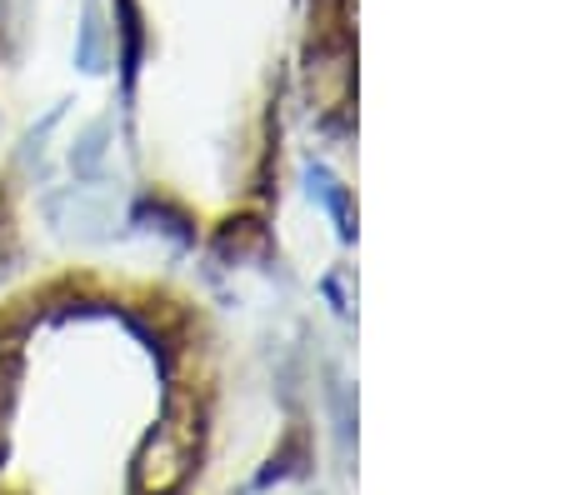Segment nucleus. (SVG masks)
<instances>
[{"label": "nucleus", "mask_w": 565, "mask_h": 495, "mask_svg": "<svg viewBox=\"0 0 565 495\" xmlns=\"http://www.w3.org/2000/svg\"><path fill=\"white\" fill-rule=\"evenodd\" d=\"M195 461H201V410H195V400L175 396L166 406V420L146 435V445L136 455V491L175 495L191 481Z\"/></svg>", "instance_id": "obj_1"}, {"label": "nucleus", "mask_w": 565, "mask_h": 495, "mask_svg": "<svg viewBox=\"0 0 565 495\" xmlns=\"http://www.w3.org/2000/svg\"><path fill=\"white\" fill-rule=\"evenodd\" d=\"M15 380H21V366H15V345L0 341V431H6V416L15 406Z\"/></svg>", "instance_id": "obj_2"}, {"label": "nucleus", "mask_w": 565, "mask_h": 495, "mask_svg": "<svg viewBox=\"0 0 565 495\" xmlns=\"http://www.w3.org/2000/svg\"><path fill=\"white\" fill-rule=\"evenodd\" d=\"M0 270H6V236H0Z\"/></svg>", "instance_id": "obj_3"}]
</instances>
